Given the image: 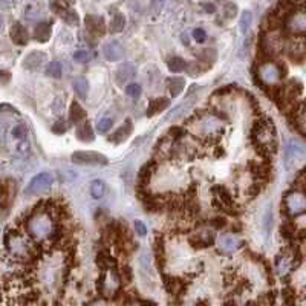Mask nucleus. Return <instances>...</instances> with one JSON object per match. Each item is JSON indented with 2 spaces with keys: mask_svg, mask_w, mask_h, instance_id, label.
<instances>
[{
  "mask_svg": "<svg viewBox=\"0 0 306 306\" xmlns=\"http://www.w3.org/2000/svg\"><path fill=\"white\" fill-rule=\"evenodd\" d=\"M130 133H132V121H130V120H126L124 126H121L113 135H110L109 139H110L112 142H115V144H120V142L126 141Z\"/></svg>",
  "mask_w": 306,
  "mask_h": 306,
  "instance_id": "nucleus-24",
  "label": "nucleus"
},
{
  "mask_svg": "<svg viewBox=\"0 0 306 306\" xmlns=\"http://www.w3.org/2000/svg\"><path fill=\"white\" fill-rule=\"evenodd\" d=\"M223 11H225V17H226V19H233V17H236V14H238V7H236L235 4H226Z\"/></svg>",
  "mask_w": 306,
  "mask_h": 306,
  "instance_id": "nucleus-44",
  "label": "nucleus"
},
{
  "mask_svg": "<svg viewBox=\"0 0 306 306\" xmlns=\"http://www.w3.org/2000/svg\"><path fill=\"white\" fill-rule=\"evenodd\" d=\"M286 29L292 35H304L306 31V20H304V10L303 7L295 8L288 17H286Z\"/></svg>",
  "mask_w": 306,
  "mask_h": 306,
  "instance_id": "nucleus-9",
  "label": "nucleus"
},
{
  "mask_svg": "<svg viewBox=\"0 0 306 306\" xmlns=\"http://www.w3.org/2000/svg\"><path fill=\"white\" fill-rule=\"evenodd\" d=\"M11 135H13V138H14V139H17V141L26 139V135H28V127H26L25 124H17L16 127H13Z\"/></svg>",
  "mask_w": 306,
  "mask_h": 306,
  "instance_id": "nucleus-37",
  "label": "nucleus"
},
{
  "mask_svg": "<svg viewBox=\"0 0 306 306\" xmlns=\"http://www.w3.org/2000/svg\"><path fill=\"white\" fill-rule=\"evenodd\" d=\"M91 58H92V54L88 49H82V51L73 52V60L79 61V63H88V61H91Z\"/></svg>",
  "mask_w": 306,
  "mask_h": 306,
  "instance_id": "nucleus-38",
  "label": "nucleus"
},
{
  "mask_svg": "<svg viewBox=\"0 0 306 306\" xmlns=\"http://www.w3.org/2000/svg\"><path fill=\"white\" fill-rule=\"evenodd\" d=\"M5 247L11 257L17 260H28L35 256V245L34 242L20 230H8L5 235Z\"/></svg>",
  "mask_w": 306,
  "mask_h": 306,
  "instance_id": "nucleus-1",
  "label": "nucleus"
},
{
  "mask_svg": "<svg viewBox=\"0 0 306 306\" xmlns=\"http://www.w3.org/2000/svg\"><path fill=\"white\" fill-rule=\"evenodd\" d=\"M169 133H170V136H173V138H179V136L184 135V129H181V127H172V129L169 130Z\"/></svg>",
  "mask_w": 306,
  "mask_h": 306,
  "instance_id": "nucleus-50",
  "label": "nucleus"
},
{
  "mask_svg": "<svg viewBox=\"0 0 306 306\" xmlns=\"http://www.w3.org/2000/svg\"><path fill=\"white\" fill-rule=\"evenodd\" d=\"M242 247V242H239L235 236H222L219 241V248L222 253H235L236 250H239Z\"/></svg>",
  "mask_w": 306,
  "mask_h": 306,
  "instance_id": "nucleus-20",
  "label": "nucleus"
},
{
  "mask_svg": "<svg viewBox=\"0 0 306 306\" xmlns=\"http://www.w3.org/2000/svg\"><path fill=\"white\" fill-rule=\"evenodd\" d=\"M85 23H86V29L94 34V35H104L106 32V23H104V19L100 17V16H94V14H88L86 19H85Z\"/></svg>",
  "mask_w": 306,
  "mask_h": 306,
  "instance_id": "nucleus-14",
  "label": "nucleus"
},
{
  "mask_svg": "<svg viewBox=\"0 0 306 306\" xmlns=\"http://www.w3.org/2000/svg\"><path fill=\"white\" fill-rule=\"evenodd\" d=\"M97 263L101 270H112V268H115V265H117V260H115V257L110 256V253L101 251L97 256Z\"/></svg>",
  "mask_w": 306,
  "mask_h": 306,
  "instance_id": "nucleus-30",
  "label": "nucleus"
},
{
  "mask_svg": "<svg viewBox=\"0 0 306 306\" xmlns=\"http://www.w3.org/2000/svg\"><path fill=\"white\" fill-rule=\"evenodd\" d=\"M51 32H52L51 25L48 22H42L34 28V38L40 43H46L51 38Z\"/></svg>",
  "mask_w": 306,
  "mask_h": 306,
  "instance_id": "nucleus-21",
  "label": "nucleus"
},
{
  "mask_svg": "<svg viewBox=\"0 0 306 306\" xmlns=\"http://www.w3.org/2000/svg\"><path fill=\"white\" fill-rule=\"evenodd\" d=\"M292 42L288 46L289 55L295 60H301L304 55V37L303 35H292Z\"/></svg>",
  "mask_w": 306,
  "mask_h": 306,
  "instance_id": "nucleus-16",
  "label": "nucleus"
},
{
  "mask_svg": "<svg viewBox=\"0 0 306 306\" xmlns=\"http://www.w3.org/2000/svg\"><path fill=\"white\" fill-rule=\"evenodd\" d=\"M251 22H253V14H251L250 11L242 13V16H241V22H239V28H241V32H242V34H245V32L250 29Z\"/></svg>",
  "mask_w": 306,
  "mask_h": 306,
  "instance_id": "nucleus-36",
  "label": "nucleus"
},
{
  "mask_svg": "<svg viewBox=\"0 0 306 306\" xmlns=\"http://www.w3.org/2000/svg\"><path fill=\"white\" fill-rule=\"evenodd\" d=\"M133 226H135V233L138 235V236H145L147 235V226H145V223L142 222V220H135L133 222Z\"/></svg>",
  "mask_w": 306,
  "mask_h": 306,
  "instance_id": "nucleus-43",
  "label": "nucleus"
},
{
  "mask_svg": "<svg viewBox=\"0 0 306 306\" xmlns=\"http://www.w3.org/2000/svg\"><path fill=\"white\" fill-rule=\"evenodd\" d=\"M7 2H8V0H0V8L5 7V5H7Z\"/></svg>",
  "mask_w": 306,
  "mask_h": 306,
  "instance_id": "nucleus-53",
  "label": "nucleus"
},
{
  "mask_svg": "<svg viewBox=\"0 0 306 306\" xmlns=\"http://www.w3.org/2000/svg\"><path fill=\"white\" fill-rule=\"evenodd\" d=\"M282 208H283L285 214L291 216V217L303 214L306 210V199H304L303 191L294 190V191L286 193L283 201H282Z\"/></svg>",
  "mask_w": 306,
  "mask_h": 306,
  "instance_id": "nucleus-4",
  "label": "nucleus"
},
{
  "mask_svg": "<svg viewBox=\"0 0 306 306\" xmlns=\"http://www.w3.org/2000/svg\"><path fill=\"white\" fill-rule=\"evenodd\" d=\"M214 201H216V204L222 208V210H225V211H228V213H235V204H233V199H232V196H230V193L228 191L225 190V188H222V187H216L214 188Z\"/></svg>",
  "mask_w": 306,
  "mask_h": 306,
  "instance_id": "nucleus-12",
  "label": "nucleus"
},
{
  "mask_svg": "<svg viewBox=\"0 0 306 306\" xmlns=\"http://www.w3.org/2000/svg\"><path fill=\"white\" fill-rule=\"evenodd\" d=\"M48 61V55L42 51H32L29 52L25 60H23V67L31 70V72H37V70H40L45 63Z\"/></svg>",
  "mask_w": 306,
  "mask_h": 306,
  "instance_id": "nucleus-11",
  "label": "nucleus"
},
{
  "mask_svg": "<svg viewBox=\"0 0 306 306\" xmlns=\"http://www.w3.org/2000/svg\"><path fill=\"white\" fill-rule=\"evenodd\" d=\"M54 184V176L49 172H42L37 173L26 185L25 188V195L26 196H37L45 193L46 190L51 188V185Z\"/></svg>",
  "mask_w": 306,
  "mask_h": 306,
  "instance_id": "nucleus-7",
  "label": "nucleus"
},
{
  "mask_svg": "<svg viewBox=\"0 0 306 306\" xmlns=\"http://www.w3.org/2000/svg\"><path fill=\"white\" fill-rule=\"evenodd\" d=\"M72 163L82 164V166H106L107 158L98 151H91V150H82V151H73L72 153Z\"/></svg>",
  "mask_w": 306,
  "mask_h": 306,
  "instance_id": "nucleus-8",
  "label": "nucleus"
},
{
  "mask_svg": "<svg viewBox=\"0 0 306 306\" xmlns=\"http://www.w3.org/2000/svg\"><path fill=\"white\" fill-rule=\"evenodd\" d=\"M153 167H155V163H148V164H145V166L141 169L139 176H138L139 185H145V184L148 182V178H150V175H151V172H153Z\"/></svg>",
  "mask_w": 306,
  "mask_h": 306,
  "instance_id": "nucleus-35",
  "label": "nucleus"
},
{
  "mask_svg": "<svg viewBox=\"0 0 306 306\" xmlns=\"http://www.w3.org/2000/svg\"><path fill=\"white\" fill-rule=\"evenodd\" d=\"M126 28V17L123 14H115L113 19L110 20V25H109V31L110 34H118L121 32L123 29Z\"/></svg>",
  "mask_w": 306,
  "mask_h": 306,
  "instance_id": "nucleus-31",
  "label": "nucleus"
},
{
  "mask_svg": "<svg viewBox=\"0 0 306 306\" xmlns=\"http://www.w3.org/2000/svg\"><path fill=\"white\" fill-rule=\"evenodd\" d=\"M169 100L167 98H153L150 103H148V107H147V117H153L155 113L164 110L167 106H169Z\"/></svg>",
  "mask_w": 306,
  "mask_h": 306,
  "instance_id": "nucleus-28",
  "label": "nucleus"
},
{
  "mask_svg": "<svg viewBox=\"0 0 306 306\" xmlns=\"http://www.w3.org/2000/svg\"><path fill=\"white\" fill-rule=\"evenodd\" d=\"M25 19L26 20H34V19H37L38 16H40V13H38V10L35 8V7H28L26 10H25Z\"/></svg>",
  "mask_w": 306,
  "mask_h": 306,
  "instance_id": "nucleus-45",
  "label": "nucleus"
},
{
  "mask_svg": "<svg viewBox=\"0 0 306 306\" xmlns=\"http://www.w3.org/2000/svg\"><path fill=\"white\" fill-rule=\"evenodd\" d=\"M10 35H11V40L17 45V46H25L28 45V40H29V37H28V32L25 29V26L19 22L13 23L11 26V31H10Z\"/></svg>",
  "mask_w": 306,
  "mask_h": 306,
  "instance_id": "nucleus-15",
  "label": "nucleus"
},
{
  "mask_svg": "<svg viewBox=\"0 0 306 306\" xmlns=\"http://www.w3.org/2000/svg\"><path fill=\"white\" fill-rule=\"evenodd\" d=\"M167 66H169V69H170L172 72H181V70H184V69L187 67V63H185V60L181 58V57H172V58L169 60Z\"/></svg>",
  "mask_w": 306,
  "mask_h": 306,
  "instance_id": "nucleus-34",
  "label": "nucleus"
},
{
  "mask_svg": "<svg viewBox=\"0 0 306 306\" xmlns=\"http://www.w3.org/2000/svg\"><path fill=\"white\" fill-rule=\"evenodd\" d=\"M103 54H104V58L107 61H120L123 58V54H124V49L121 46L120 42L117 40H110L104 45L103 48Z\"/></svg>",
  "mask_w": 306,
  "mask_h": 306,
  "instance_id": "nucleus-13",
  "label": "nucleus"
},
{
  "mask_svg": "<svg viewBox=\"0 0 306 306\" xmlns=\"http://www.w3.org/2000/svg\"><path fill=\"white\" fill-rule=\"evenodd\" d=\"M112 126H113V120H112V118H101V120L97 123V129H98V132H101V133L109 132V130L112 129Z\"/></svg>",
  "mask_w": 306,
  "mask_h": 306,
  "instance_id": "nucleus-40",
  "label": "nucleus"
},
{
  "mask_svg": "<svg viewBox=\"0 0 306 306\" xmlns=\"http://www.w3.org/2000/svg\"><path fill=\"white\" fill-rule=\"evenodd\" d=\"M4 23H5V20H4V16H2V14H0V31H2V29H4Z\"/></svg>",
  "mask_w": 306,
  "mask_h": 306,
  "instance_id": "nucleus-52",
  "label": "nucleus"
},
{
  "mask_svg": "<svg viewBox=\"0 0 306 306\" xmlns=\"http://www.w3.org/2000/svg\"><path fill=\"white\" fill-rule=\"evenodd\" d=\"M91 195L94 199H103L106 195V184L101 179H95L91 184Z\"/></svg>",
  "mask_w": 306,
  "mask_h": 306,
  "instance_id": "nucleus-32",
  "label": "nucleus"
},
{
  "mask_svg": "<svg viewBox=\"0 0 306 306\" xmlns=\"http://www.w3.org/2000/svg\"><path fill=\"white\" fill-rule=\"evenodd\" d=\"M16 151L20 153V155H25V153H29V144L26 139H22L16 144Z\"/></svg>",
  "mask_w": 306,
  "mask_h": 306,
  "instance_id": "nucleus-46",
  "label": "nucleus"
},
{
  "mask_svg": "<svg viewBox=\"0 0 306 306\" xmlns=\"http://www.w3.org/2000/svg\"><path fill=\"white\" fill-rule=\"evenodd\" d=\"M141 92H142V88H141V85H138V83H129V85L126 86V94H127L129 97H132V98H138V97L141 95Z\"/></svg>",
  "mask_w": 306,
  "mask_h": 306,
  "instance_id": "nucleus-39",
  "label": "nucleus"
},
{
  "mask_svg": "<svg viewBox=\"0 0 306 306\" xmlns=\"http://www.w3.org/2000/svg\"><path fill=\"white\" fill-rule=\"evenodd\" d=\"M69 120H70L73 124H80L82 121L86 120V112H85V109H83L79 103H76V101H73V103L70 104Z\"/></svg>",
  "mask_w": 306,
  "mask_h": 306,
  "instance_id": "nucleus-25",
  "label": "nucleus"
},
{
  "mask_svg": "<svg viewBox=\"0 0 306 306\" xmlns=\"http://www.w3.org/2000/svg\"><path fill=\"white\" fill-rule=\"evenodd\" d=\"M283 76L282 73V66L279 63H274V61H262L259 64V80L260 83L263 85L262 88L265 86H273L276 85L280 79Z\"/></svg>",
  "mask_w": 306,
  "mask_h": 306,
  "instance_id": "nucleus-5",
  "label": "nucleus"
},
{
  "mask_svg": "<svg viewBox=\"0 0 306 306\" xmlns=\"http://www.w3.org/2000/svg\"><path fill=\"white\" fill-rule=\"evenodd\" d=\"M46 73L49 76H52V79H61L63 75V67H61V63L58 60H54L49 63L48 69H46Z\"/></svg>",
  "mask_w": 306,
  "mask_h": 306,
  "instance_id": "nucleus-33",
  "label": "nucleus"
},
{
  "mask_svg": "<svg viewBox=\"0 0 306 306\" xmlns=\"http://www.w3.org/2000/svg\"><path fill=\"white\" fill-rule=\"evenodd\" d=\"M304 147L303 144L297 141H289L285 150V166L288 170H295L300 169L303 170V163H304Z\"/></svg>",
  "mask_w": 306,
  "mask_h": 306,
  "instance_id": "nucleus-6",
  "label": "nucleus"
},
{
  "mask_svg": "<svg viewBox=\"0 0 306 306\" xmlns=\"http://www.w3.org/2000/svg\"><path fill=\"white\" fill-rule=\"evenodd\" d=\"M51 8L69 25L72 26H79L80 25V17L73 10H70L63 0H51Z\"/></svg>",
  "mask_w": 306,
  "mask_h": 306,
  "instance_id": "nucleus-10",
  "label": "nucleus"
},
{
  "mask_svg": "<svg viewBox=\"0 0 306 306\" xmlns=\"http://www.w3.org/2000/svg\"><path fill=\"white\" fill-rule=\"evenodd\" d=\"M201 7H202V10H204L207 14H214V13H216V7H214V4H211V2H205V4H202Z\"/></svg>",
  "mask_w": 306,
  "mask_h": 306,
  "instance_id": "nucleus-49",
  "label": "nucleus"
},
{
  "mask_svg": "<svg viewBox=\"0 0 306 306\" xmlns=\"http://www.w3.org/2000/svg\"><path fill=\"white\" fill-rule=\"evenodd\" d=\"M66 130H67V126H66V123H64L63 120L57 121V123L52 126V132L57 133V135H61V133H64Z\"/></svg>",
  "mask_w": 306,
  "mask_h": 306,
  "instance_id": "nucleus-47",
  "label": "nucleus"
},
{
  "mask_svg": "<svg viewBox=\"0 0 306 306\" xmlns=\"http://www.w3.org/2000/svg\"><path fill=\"white\" fill-rule=\"evenodd\" d=\"M28 235L35 241H46L55 235V230L49 216V211L45 208H37L34 210V214L25 222Z\"/></svg>",
  "mask_w": 306,
  "mask_h": 306,
  "instance_id": "nucleus-2",
  "label": "nucleus"
},
{
  "mask_svg": "<svg viewBox=\"0 0 306 306\" xmlns=\"http://www.w3.org/2000/svg\"><path fill=\"white\" fill-rule=\"evenodd\" d=\"M193 40H195L196 43H204V42L207 40V32H205L202 28H196V29L193 31Z\"/></svg>",
  "mask_w": 306,
  "mask_h": 306,
  "instance_id": "nucleus-41",
  "label": "nucleus"
},
{
  "mask_svg": "<svg viewBox=\"0 0 306 306\" xmlns=\"http://www.w3.org/2000/svg\"><path fill=\"white\" fill-rule=\"evenodd\" d=\"M72 86H73L75 94L79 95L80 98H83V100L88 98V95H89V83H88L86 79H83V76H79V79L73 80Z\"/></svg>",
  "mask_w": 306,
  "mask_h": 306,
  "instance_id": "nucleus-29",
  "label": "nucleus"
},
{
  "mask_svg": "<svg viewBox=\"0 0 306 306\" xmlns=\"http://www.w3.org/2000/svg\"><path fill=\"white\" fill-rule=\"evenodd\" d=\"M292 123L300 135H304V104L303 101L292 109Z\"/></svg>",
  "mask_w": 306,
  "mask_h": 306,
  "instance_id": "nucleus-18",
  "label": "nucleus"
},
{
  "mask_svg": "<svg viewBox=\"0 0 306 306\" xmlns=\"http://www.w3.org/2000/svg\"><path fill=\"white\" fill-rule=\"evenodd\" d=\"M196 98L191 95V97H188V100L185 101V103H182V104H179L178 107H175L167 117H166V120L167 121H170V120H178V118H181L182 115H185L187 112H188V109L191 107V104H193V101H195Z\"/></svg>",
  "mask_w": 306,
  "mask_h": 306,
  "instance_id": "nucleus-23",
  "label": "nucleus"
},
{
  "mask_svg": "<svg viewBox=\"0 0 306 306\" xmlns=\"http://www.w3.org/2000/svg\"><path fill=\"white\" fill-rule=\"evenodd\" d=\"M295 257H298V256H295V253H294V254H292V253H289V254H286V253L279 254L277 260H276V265H277L279 271H280L282 274H285L286 271L292 270V268L297 265V262H294Z\"/></svg>",
  "mask_w": 306,
  "mask_h": 306,
  "instance_id": "nucleus-17",
  "label": "nucleus"
},
{
  "mask_svg": "<svg viewBox=\"0 0 306 306\" xmlns=\"http://www.w3.org/2000/svg\"><path fill=\"white\" fill-rule=\"evenodd\" d=\"M190 242L195 247H211L214 244V235L211 232H199L190 239Z\"/></svg>",
  "mask_w": 306,
  "mask_h": 306,
  "instance_id": "nucleus-22",
  "label": "nucleus"
},
{
  "mask_svg": "<svg viewBox=\"0 0 306 306\" xmlns=\"http://www.w3.org/2000/svg\"><path fill=\"white\" fill-rule=\"evenodd\" d=\"M133 75H135V66L132 63H123L117 70V83L120 86H123L132 79Z\"/></svg>",
  "mask_w": 306,
  "mask_h": 306,
  "instance_id": "nucleus-19",
  "label": "nucleus"
},
{
  "mask_svg": "<svg viewBox=\"0 0 306 306\" xmlns=\"http://www.w3.org/2000/svg\"><path fill=\"white\" fill-rule=\"evenodd\" d=\"M157 257H158V262L161 260V265L164 263V244H163V239L161 238H157Z\"/></svg>",
  "mask_w": 306,
  "mask_h": 306,
  "instance_id": "nucleus-42",
  "label": "nucleus"
},
{
  "mask_svg": "<svg viewBox=\"0 0 306 306\" xmlns=\"http://www.w3.org/2000/svg\"><path fill=\"white\" fill-rule=\"evenodd\" d=\"M167 88H169V92H170L172 98H176L184 91L185 82H184V79H179V76H172V79L167 80Z\"/></svg>",
  "mask_w": 306,
  "mask_h": 306,
  "instance_id": "nucleus-27",
  "label": "nucleus"
},
{
  "mask_svg": "<svg viewBox=\"0 0 306 306\" xmlns=\"http://www.w3.org/2000/svg\"><path fill=\"white\" fill-rule=\"evenodd\" d=\"M213 225L216 226V228H222L223 225H225V219L223 217H216V219H213Z\"/></svg>",
  "mask_w": 306,
  "mask_h": 306,
  "instance_id": "nucleus-51",
  "label": "nucleus"
},
{
  "mask_svg": "<svg viewBox=\"0 0 306 306\" xmlns=\"http://www.w3.org/2000/svg\"><path fill=\"white\" fill-rule=\"evenodd\" d=\"M76 138H79L80 141L83 142H91L94 141V132H92V127L88 121H82L79 124V127H76Z\"/></svg>",
  "mask_w": 306,
  "mask_h": 306,
  "instance_id": "nucleus-26",
  "label": "nucleus"
},
{
  "mask_svg": "<svg viewBox=\"0 0 306 306\" xmlns=\"http://www.w3.org/2000/svg\"><path fill=\"white\" fill-rule=\"evenodd\" d=\"M251 138L254 145L262 153H273L277 148V138H276V129L271 120H262L257 121L253 127Z\"/></svg>",
  "mask_w": 306,
  "mask_h": 306,
  "instance_id": "nucleus-3",
  "label": "nucleus"
},
{
  "mask_svg": "<svg viewBox=\"0 0 306 306\" xmlns=\"http://www.w3.org/2000/svg\"><path fill=\"white\" fill-rule=\"evenodd\" d=\"M121 279L124 280V283H129L132 280V271L129 266H124L121 270Z\"/></svg>",
  "mask_w": 306,
  "mask_h": 306,
  "instance_id": "nucleus-48",
  "label": "nucleus"
}]
</instances>
